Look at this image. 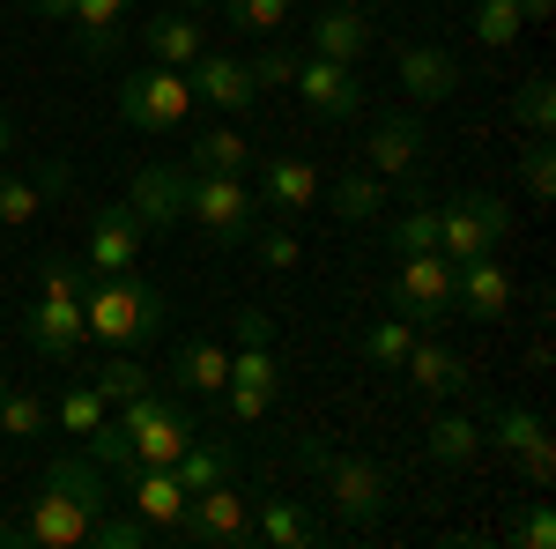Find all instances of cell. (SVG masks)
I'll use <instances>...</instances> for the list:
<instances>
[{"label": "cell", "instance_id": "cell-18", "mask_svg": "<svg viewBox=\"0 0 556 549\" xmlns=\"http://www.w3.org/2000/svg\"><path fill=\"white\" fill-rule=\"evenodd\" d=\"M416 164H424V120L416 112H393V120H379L371 127V141H364V171L371 178H416Z\"/></svg>", "mask_w": 556, "mask_h": 549}, {"label": "cell", "instance_id": "cell-50", "mask_svg": "<svg viewBox=\"0 0 556 549\" xmlns=\"http://www.w3.org/2000/svg\"><path fill=\"white\" fill-rule=\"evenodd\" d=\"M8 149H15V127H8V120H0V157H8Z\"/></svg>", "mask_w": 556, "mask_h": 549}, {"label": "cell", "instance_id": "cell-10", "mask_svg": "<svg viewBox=\"0 0 556 549\" xmlns=\"http://www.w3.org/2000/svg\"><path fill=\"white\" fill-rule=\"evenodd\" d=\"M172 542H193V549H238L253 542V498H238V483H215V490H193L186 512H178Z\"/></svg>", "mask_w": 556, "mask_h": 549}, {"label": "cell", "instance_id": "cell-33", "mask_svg": "<svg viewBox=\"0 0 556 549\" xmlns=\"http://www.w3.org/2000/svg\"><path fill=\"white\" fill-rule=\"evenodd\" d=\"M534 438H549L534 409H519V401H497V409H490V431H482V446H497V453H527Z\"/></svg>", "mask_w": 556, "mask_h": 549}, {"label": "cell", "instance_id": "cell-24", "mask_svg": "<svg viewBox=\"0 0 556 549\" xmlns=\"http://www.w3.org/2000/svg\"><path fill=\"white\" fill-rule=\"evenodd\" d=\"M253 542H267V549H312V542H327V520L304 512L298 498H267V506L253 512Z\"/></svg>", "mask_w": 556, "mask_h": 549}, {"label": "cell", "instance_id": "cell-2", "mask_svg": "<svg viewBox=\"0 0 556 549\" xmlns=\"http://www.w3.org/2000/svg\"><path fill=\"white\" fill-rule=\"evenodd\" d=\"M298 461L319 475V498H327V512H334L342 527H379L386 512H393V475H386L379 461L327 446L319 431H304V438H298Z\"/></svg>", "mask_w": 556, "mask_h": 549}, {"label": "cell", "instance_id": "cell-23", "mask_svg": "<svg viewBox=\"0 0 556 549\" xmlns=\"http://www.w3.org/2000/svg\"><path fill=\"white\" fill-rule=\"evenodd\" d=\"M186 483H178L172 467H134L127 475V512H141L149 527H156V542H172V527H178V512H186Z\"/></svg>", "mask_w": 556, "mask_h": 549}, {"label": "cell", "instance_id": "cell-17", "mask_svg": "<svg viewBox=\"0 0 556 549\" xmlns=\"http://www.w3.org/2000/svg\"><path fill=\"white\" fill-rule=\"evenodd\" d=\"M230 327H238V349H230V379H223V386H245V394H267V401H275L282 372H275V335H267V312H260V304H245Z\"/></svg>", "mask_w": 556, "mask_h": 549}, {"label": "cell", "instance_id": "cell-39", "mask_svg": "<svg viewBox=\"0 0 556 549\" xmlns=\"http://www.w3.org/2000/svg\"><path fill=\"white\" fill-rule=\"evenodd\" d=\"M223 15H230V30H245V38H282L290 0H223Z\"/></svg>", "mask_w": 556, "mask_h": 549}, {"label": "cell", "instance_id": "cell-36", "mask_svg": "<svg viewBox=\"0 0 556 549\" xmlns=\"http://www.w3.org/2000/svg\"><path fill=\"white\" fill-rule=\"evenodd\" d=\"M468 30H475V45L505 52V45L527 30V23H519V0H475V8H468Z\"/></svg>", "mask_w": 556, "mask_h": 549}, {"label": "cell", "instance_id": "cell-27", "mask_svg": "<svg viewBox=\"0 0 556 549\" xmlns=\"http://www.w3.org/2000/svg\"><path fill=\"white\" fill-rule=\"evenodd\" d=\"M172 475L186 483V490H215V483H238V446L230 438H186V453L172 461Z\"/></svg>", "mask_w": 556, "mask_h": 549}, {"label": "cell", "instance_id": "cell-51", "mask_svg": "<svg viewBox=\"0 0 556 549\" xmlns=\"http://www.w3.org/2000/svg\"><path fill=\"white\" fill-rule=\"evenodd\" d=\"M186 8H193V15H208V8H223V0H186Z\"/></svg>", "mask_w": 556, "mask_h": 549}, {"label": "cell", "instance_id": "cell-21", "mask_svg": "<svg viewBox=\"0 0 556 549\" xmlns=\"http://www.w3.org/2000/svg\"><path fill=\"white\" fill-rule=\"evenodd\" d=\"M393 379H408L424 401H453L460 386H468V364L453 357V341H438V335H416L408 341V357H401V372Z\"/></svg>", "mask_w": 556, "mask_h": 549}, {"label": "cell", "instance_id": "cell-22", "mask_svg": "<svg viewBox=\"0 0 556 549\" xmlns=\"http://www.w3.org/2000/svg\"><path fill=\"white\" fill-rule=\"evenodd\" d=\"M371 38H379V23H371L356 0H327V8L312 15V52H319V60H349V67H356V60L371 52Z\"/></svg>", "mask_w": 556, "mask_h": 549}, {"label": "cell", "instance_id": "cell-16", "mask_svg": "<svg viewBox=\"0 0 556 549\" xmlns=\"http://www.w3.org/2000/svg\"><path fill=\"white\" fill-rule=\"evenodd\" d=\"M134 38H141V52H149L156 67H178V75H186V67L208 52V23H201L193 8H156Z\"/></svg>", "mask_w": 556, "mask_h": 549}, {"label": "cell", "instance_id": "cell-44", "mask_svg": "<svg viewBox=\"0 0 556 549\" xmlns=\"http://www.w3.org/2000/svg\"><path fill=\"white\" fill-rule=\"evenodd\" d=\"M513 542H519V549H556V520H549V506H542V498H534V506L519 512Z\"/></svg>", "mask_w": 556, "mask_h": 549}, {"label": "cell", "instance_id": "cell-6", "mask_svg": "<svg viewBox=\"0 0 556 549\" xmlns=\"http://www.w3.org/2000/svg\"><path fill=\"white\" fill-rule=\"evenodd\" d=\"M119 120H127L134 134H172L193 120V83L178 75V67H134V75H119Z\"/></svg>", "mask_w": 556, "mask_h": 549}, {"label": "cell", "instance_id": "cell-9", "mask_svg": "<svg viewBox=\"0 0 556 549\" xmlns=\"http://www.w3.org/2000/svg\"><path fill=\"white\" fill-rule=\"evenodd\" d=\"M386 297H393V312L416 320V327L453 320V260H445V253H393Z\"/></svg>", "mask_w": 556, "mask_h": 549}, {"label": "cell", "instance_id": "cell-41", "mask_svg": "<svg viewBox=\"0 0 556 549\" xmlns=\"http://www.w3.org/2000/svg\"><path fill=\"white\" fill-rule=\"evenodd\" d=\"M245 67H253V83H260V89H290V83H298V52H290L282 38H267L253 60H245Z\"/></svg>", "mask_w": 556, "mask_h": 549}, {"label": "cell", "instance_id": "cell-29", "mask_svg": "<svg viewBox=\"0 0 556 549\" xmlns=\"http://www.w3.org/2000/svg\"><path fill=\"white\" fill-rule=\"evenodd\" d=\"M186 164L193 171H238V178H245V171H253V141L238 127H201L186 141Z\"/></svg>", "mask_w": 556, "mask_h": 549}, {"label": "cell", "instance_id": "cell-46", "mask_svg": "<svg viewBox=\"0 0 556 549\" xmlns=\"http://www.w3.org/2000/svg\"><path fill=\"white\" fill-rule=\"evenodd\" d=\"M223 409H230V423H260L275 401L267 394H245V386H223Z\"/></svg>", "mask_w": 556, "mask_h": 549}, {"label": "cell", "instance_id": "cell-12", "mask_svg": "<svg viewBox=\"0 0 556 549\" xmlns=\"http://www.w3.org/2000/svg\"><path fill=\"white\" fill-rule=\"evenodd\" d=\"M290 97H304L312 120H356V112H364V83H356V67H349V60H319V52L298 60Z\"/></svg>", "mask_w": 556, "mask_h": 549}, {"label": "cell", "instance_id": "cell-7", "mask_svg": "<svg viewBox=\"0 0 556 549\" xmlns=\"http://www.w3.org/2000/svg\"><path fill=\"white\" fill-rule=\"evenodd\" d=\"M119 431L134 438V461L141 467H172L178 453H186V438H193V416H186V401H172V394H134V401H119Z\"/></svg>", "mask_w": 556, "mask_h": 549}, {"label": "cell", "instance_id": "cell-47", "mask_svg": "<svg viewBox=\"0 0 556 549\" xmlns=\"http://www.w3.org/2000/svg\"><path fill=\"white\" fill-rule=\"evenodd\" d=\"M260 267H298V238L290 230H267L260 238Z\"/></svg>", "mask_w": 556, "mask_h": 549}, {"label": "cell", "instance_id": "cell-25", "mask_svg": "<svg viewBox=\"0 0 556 549\" xmlns=\"http://www.w3.org/2000/svg\"><path fill=\"white\" fill-rule=\"evenodd\" d=\"M134 0H75L67 23H75V52L83 60H112L119 52V30H127Z\"/></svg>", "mask_w": 556, "mask_h": 549}, {"label": "cell", "instance_id": "cell-30", "mask_svg": "<svg viewBox=\"0 0 556 549\" xmlns=\"http://www.w3.org/2000/svg\"><path fill=\"white\" fill-rule=\"evenodd\" d=\"M319 201L342 215V223H371V215L386 209V178H371V171H342L334 186H319Z\"/></svg>", "mask_w": 556, "mask_h": 549}, {"label": "cell", "instance_id": "cell-20", "mask_svg": "<svg viewBox=\"0 0 556 549\" xmlns=\"http://www.w3.org/2000/svg\"><path fill=\"white\" fill-rule=\"evenodd\" d=\"M393 83L408 89V104H445V97L468 83V75H460V60H453L445 45H401V60H393Z\"/></svg>", "mask_w": 556, "mask_h": 549}, {"label": "cell", "instance_id": "cell-14", "mask_svg": "<svg viewBox=\"0 0 556 549\" xmlns=\"http://www.w3.org/2000/svg\"><path fill=\"white\" fill-rule=\"evenodd\" d=\"M186 186H193V171H178V164H141L134 171V186H127V209L141 215V230H178L186 223Z\"/></svg>", "mask_w": 556, "mask_h": 549}, {"label": "cell", "instance_id": "cell-1", "mask_svg": "<svg viewBox=\"0 0 556 549\" xmlns=\"http://www.w3.org/2000/svg\"><path fill=\"white\" fill-rule=\"evenodd\" d=\"M104 506H112V483H104V467L75 446L67 461L45 467L38 490H30V506L0 527V549H15V542L23 549H83Z\"/></svg>", "mask_w": 556, "mask_h": 549}, {"label": "cell", "instance_id": "cell-8", "mask_svg": "<svg viewBox=\"0 0 556 549\" xmlns=\"http://www.w3.org/2000/svg\"><path fill=\"white\" fill-rule=\"evenodd\" d=\"M253 215H260V201L245 194L238 171H193V186H186V223H201L215 246H245V238H253Z\"/></svg>", "mask_w": 556, "mask_h": 549}, {"label": "cell", "instance_id": "cell-49", "mask_svg": "<svg viewBox=\"0 0 556 549\" xmlns=\"http://www.w3.org/2000/svg\"><path fill=\"white\" fill-rule=\"evenodd\" d=\"M30 8H38L45 23H67V8H75V0H30Z\"/></svg>", "mask_w": 556, "mask_h": 549}, {"label": "cell", "instance_id": "cell-42", "mask_svg": "<svg viewBox=\"0 0 556 549\" xmlns=\"http://www.w3.org/2000/svg\"><path fill=\"white\" fill-rule=\"evenodd\" d=\"M519 127L527 134H549V120H556V89H549V75H527V89H519Z\"/></svg>", "mask_w": 556, "mask_h": 549}, {"label": "cell", "instance_id": "cell-28", "mask_svg": "<svg viewBox=\"0 0 556 549\" xmlns=\"http://www.w3.org/2000/svg\"><path fill=\"white\" fill-rule=\"evenodd\" d=\"M67 186V171L45 164V178H8L0 171V230H15V223H38V209Z\"/></svg>", "mask_w": 556, "mask_h": 549}, {"label": "cell", "instance_id": "cell-5", "mask_svg": "<svg viewBox=\"0 0 556 549\" xmlns=\"http://www.w3.org/2000/svg\"><path fill=\"white\" fill-rule=\"evenodd\" d=\"M430 223H438V253L445 260H482L513 238V201L505 194H453V201H430Z\"/></svg>", "mask_w": 556, "mask_h": 549}, {"label": "cell", "instance_id": "cell-11", "mask_svg": "<svg viewBox=\"0 0 556 549\" xmlns=\"http://www.w3.org/2000/svg\"><path fill=\"white\" fill-rule=\"evenodd\" d=\"M141 253H149L141 215L127 201H97L89 209V230H83V267L89 275H127V267H141Z\"/></svg>", "mask_w": 556, "mask_h": 549}, {"label": "cell", "instance_id": "cell-43", "mask_svg": "<svg viewBox=\"0 0 556 549\" xmlns=\"http://www.w3.org/2000/svg\"><path fill=\"white\" fill-rule=\"evenodd\" d=\"M519 178H527V194H534V201H549V194H556V157H549V134H534V141H527V164H519Z\"/></svg>", "mask_w": 556, "mask_h": 549}, {"label": "cell", "instance_id": "cell-4", "mask_svg": "<svg viewBox=\"0 0 556 549\" xmlns=\"http://www.w3.org/2000/svg\"><path fill=\"white\" fill-rule=\"evenodd\" d=\"M83 283L89 267H75V260H38V297H30V312H23V335H30V349H38L45 364H75L83 357Z\"/></svg>", "mask_w": 556, "mask_h": 549}, {"label": "cell", "instance_id": "cell-40", "mask_svg": "<svg viewBox=\"0 0 556 549\" xmlns=\"http://www.w3.org/2000/svg\"><path fill=\"white\" fill-rule=\"evenodd\" d=\"M89 542L97 549H141V542H156V527L141 520V512H97V527H89Z\"/></svg>", "mask_w": 556, "mask_h": 549}, {"label": "cell", "instance_id": "cell-19", "mask_svg": "<svg viewBox=\"0 0 556 549\" xmlns=\"http://www.w3.org/2000/svg\"><path fill=\"white\" fill-rule=\"evenodd\" d=\"M319 186H327V178H319V164H312V157H267V164H260V209H275V215H312L319 209Z\"/></svg>", "mask_w": 556, "mask_h": 549}, {"label": "cell", "instance_id": "cell-15", "mask_svg": "<svg viewBox=\"0 0 556 549\" xmlns=\"http://www.w3.org/2000/svg\"><path fill=\"white\" fill-rule=\"evenodd\" d=\"M186 83H193V104H215L223 120H238V112H253V104H260L253 67L230 60V52H201V60L186 67Z\"/></svg>", "mask_w": 556, "mask_h": 549}, {"label": "cell", "instance_id": "cell-35", "mask_svg": "<svg viewBox=\"0 0 556 549\" xmlns=\"http://www.w3.org/2000/svg\"><path fill=\"white\" fill-rule=\"evenodd\" d=\"M45 423H52V409H45L30 386H8V379H0V438H38Z\"/></svg>", "mask_w": 556, "mask_h": 549}, {"label": "cell", "instance_id": "cell-34", "mask_svg": "<svg viewBox=\"0 0 556 549\" xmlns=\"http://www.w3.org/2000/svg\"><path fill=\"white\" fill-rule=\"evenodd\" d=\"M75 446H83V453H89L97 467H104V475H119V483H127L134 467H141V461H134V438L119 431V416H104L97 431H89V438H75Z\"/></svg>", "mask_w": 556, "mask_h": 549}, {"label": "cell", "instance_id": "cell-45", "mask_svg": "<svg viewBox=\"0 0 556 549\" xmlns=\"http://www.w3.org/2000/svg\"><path fill=\"white\" fill-rule=\"evenodd\" d=\"M519 467H527V483H534V490H549V483H556V446H549V438H534V446L519 453Z\"/></svg>", "mask_w": 556, "mask_h": 549}, {"label": "cell", "instance_id": "cell-26", "mask_svg": "<svg viewBox=\"0 0 556 549\" xmlns=\"http://www.w3.org/2000/svg\"><path fill=\"white\" fill-rule=\"evenodd\" d=\"M172 379L186 386V394H223V379H230V349L215 335H186L172 349Z\"/></svg>", "mask_w": 556, "mask_h": 549}, {"label": "cell", "instance_id": "cell-48", "mask_svg": "<svg viewBox=\"0 0 556 549\" xmlns=\"http://www.w3.org/2000/svg\"><path fill=\"white\" fill-rule=\"evenodd\" d=\"M556 15V0H519V23H549Z\"/></svg>", "mask_w": 556, "mask_h": 549}, {"label": "cell", "instance_id": "cell-13", "mask_svg": "<svg viewBox=\"0 0 556 549\" xmlns=\"http://www.w3.org/2000/svg\"><path fill=\"white\" fill-rule=\"evenodd\" d=\"M453 312L475 320V327H497V320L513 312V275H505V260L497 253L453 260Z\"/></svg>", "mask_w": 556, "mask_h": 549}, {"label": "cell", "instance_id": "cell-38", "mask_svg": "<svg viewBox=\"0 0 556 549\" xmlns=\"http://www.w3.org/2000/svg\"><path fill=\"white\" fill-rule=\"evenodd\" d=\"M89 386H97V394L119 409V401H134V394H149V386H156V372H149V364H134L127 349H119L112 364H97V379H89Z\"/></svg>", "mask_w": 556, "mask_h": 549}, {"label": "cell", "instance_id": "cell-31", "mask_svg": "<svg viewBox=\"0 0 556 549\" xmlns=\"http://www.w3.org/2000/svg\"><path fill=\"white\" fill-rule=\"evenodd\" d=\"M424 453H430L438 467H468V461H482V423H475V416H453V409H445V416L430 423Z\"/></svg>", "mask_w": 556, "mask_h": 549}, {"label": "cell", "instance_id": "cell-3", "mask_svg": "<svg viewBox=\"0 0 556 549\" xmlns=\"http://www.w3.org/2000/svg\"><path fill=\"white\" fill-rule=\"evenodd\" d=\"M164 327V290L141 283V267L127 275H89L83 283V335L104 349H141Z\"/></svg>", "mask_w": 556, "mask_h": 549}, {"label": "cell", "instance_id": "cell-37", "mask_svg": "<svg viewBox=\"0 0 556 549\" xmlns=\"http://www.w3.org/2000/svg\"><path fill=\"white\" fill-rule=\"evenodd\" d=\"M52 416H60V431H67V438H89L97 423L112 416V401H104V394H97L89 379H75L67 394H60V409H52Z\"/></svg>", "mask_w": 556, "mask_h": 549}, {"label": "cell", "instance_id": "cell-32", "mask_svg": "<svg viewBox=\"0 0 556 549\" xmlns=\"http://www.w3.org/2000/svg\"><path fill=\"white\" fill-rule=\"evenodd\" d=\"M424 335L416 320H401V312H386V320H371L364 327V364L371 372H401V357H408V341Z\"/></svg>", "mask_w": 556, "mask_h": 549}]
</instances>
